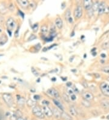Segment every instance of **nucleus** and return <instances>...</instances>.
Returning a JSON list of instances; mask_svg holds the SVG:
<instances>
[{
  "label": "nucleus",
  "mask_w": 109,
  "mask_h": 120,
  "mask_svg": "<svg viewBox=\"0 0 109 120\" xmlns=\"http://www.w3.org/2000/svg\"><path fill=\"white\" fill-rule=\"evenodd\" d=\"M63 99H64V101L65 102H67V103H70V98H68V97L67 95V94H64L63 95Z\"/></svg>",
  "instance_id": "nucleus-23"
},
{
  "label": "nucleus",
  "mask_w": 109,
  "mask_h": 120,
  "mask_svg": "<svg viewBox=\"0 0 109 120\" xmlns=\"http://www.w3.org/2000/svg\"><path fill=\"white\" fill-rule=\"evenodd\" d=\"M70 100H71L72 101H75V100H76V96L75 95V94H72V95H70Z\"/></svg>",
  "instance_id": "nucleus-29"
},
{
  "label": "nucleus",
  "mask_w": 109,
  "mask_h": 120,
  "mask_svg": "<svg viewBox=\"0 0 109 120\" xmlns=\"http://www.w3.org/2000/svg\"><path fill=\"white\" fill-rule=\"evenodd\" d=\"M101 56L102 58H105V56H106V55L104 54V53H102V54L101 55Z\"/></svg>",
  "instance_id": "nucleus-40"
},
{
  "label": "nucleus",
  "mask_w": 109,
  "mask_h": 120,
  "mask_svg": "<svg viewBox=\"0 0 109 120\" xmlns=\"http://www.w3.org/2000/svg\"><path fill=\"white\" fill-rule=\"evenodd\" d=\"M83 8L82 6H78L76 8H75L74 10V13H73V15H74V17L76 19H79L81 17L82 15H83Z\"/></svg>",
  "instance_id": "nucleus-5"
},
{
  "label": "nucleus",
  "mask_w": 109,
  "mask_h": 120,
  "mask_svg": "<svg viewBox=\"0 0 109 120\" xmlns=\"http://www.w3.org/2000/svg\"><path fill=\"white\" fill-rule=\"evenodd\" d=\"M32 113H34V115L36 116V117L39 119H44L45 118V115L44 114L43 112L41 110L40 107L38 106H34L32 108Z\"/></svg>",
  "instance_id": "nucleus-1"
},
{
  "label": "nucleus",
  "mask_w": 109,
  "mask_h": 120,
  "mask_svg": "<svg viewBox=\"0 0 109 120\" xmlns=\"http://www.w3.org/2000/svg\"><path fill=\"white\" fill-rule=\"evenodd\" d=\"M34 98L35 100H39V99H40V96H39V95H34Z\"/></svg>",
  "instance_id": "nucleus-36"
},
{
  "label": "nucleus",
  "mask_w": 109,
  "mask_h": 120,
  "mask_svg": "<svg viewBox=\"0 0 109 120\" xmlns=\"http://www.w3.org/2000/svg\"><path fill=\"white\" fill-rule=\"evenodd\" d=\"M53 103L55 104V105L58 107L59 109L61 110H64V105H63V104L61 103H60V101L57 100V99H53Z\"/></svg>",
  "instance_id": "nucleus-14"
},
{
  "label": "nucleus",
  "mask_w": 109,
  "mask_h": 120,
  "mask_svg": "<svg viewBox=\"0 0 109 120\" xmlns=\"http://www.w3.org/2000/svg\"><path fill=\"white\" fill-rule=\"evenodd\" d=\"M42 104H44V105H47H47H49V101H47V100H43L42 102Z\"/></svg>",
  "instance_id": "nucleus-35"
},
{
  "label": "nucleus",
  "mask_w": 109,
  "mask_h": 120,
  "mask_svg": "<svg viewBox=\"0 0 109 120\" xmlns=\"http://www.w3.org/2000/svg\"><path fill=\"white\" fill-rule=\"evenodd\" d=\"M17 120H24V119L23 118L19 117V118H18L17 119Z\"/></svg>",
  "instance_id": "nucleus-39"
},
{
  "label": "nucleus",
  "mask_w": 109,
  "mask_h": 120,
  "mask_svg": "<svg viewBox=\"0 0 109 120\" xmlns=\"http://www.w3.org/2000/svg\"><path fill=\"white\" fill-rule=\"evenodd\" d=\"M72 89H73V92H74V93H76V94H78L79 93L78 89L75 86H73Z\"/></svg>",
  "instance_id": "nucleus-34"
},
{
  "label": "nucleus",
  "mask_w": 109,
  "mask_h": 120,
  "mask_svg": "<svg viewBox=\"0 0 109 120\" xmlns=\"http://www.w3.org/2000/svg\"><path fill=\"white\" fill-rule=\"evenodd\" d=\"M36 38V37L35 35H31V36L29 37V41H32V40H35Z\"/></svg>",
  "instance_id": "nucleus-33"
},
{
  "label": "nucleus",
  "mask_w": 109,
  "mask_h": 120,
  "mask_svg": "<svg viewBox=\"0 0 109 120\" xmlns=\"http://www.w3.org/2000/svg\"><path fill=\"white\" fill-rule=\"evenodd\" d=\"M108 15H109V12H108V13H107Z\"/></svg>",
  "instance_id": "nucleus-42"
},
{
  "label": "nucleus",
  "mask_w": 109,
  "mask_h": 120,
  "mask_svg": "<svg viewBox=\"0 0 109 120\" xmlns=\"http://www.w3.org/2000/svg\"><path fill=\"white\" fill-rule=\"evenodd\" d=\"M102 71L104 72V73H106L109 74V66H105V67H104V68H102Z\"/></svg>",
  "instance_id": "nucleus-24"
},
{
  "label": "nucleus",
  "mask_w": 109,
  "mask_h": 120,
  "mask_svg": "<svg viewBox=\"0 0 109 120\" xmlns=\"http://www.w3.org/2000/svg\"><path fill=\"white\" fill-rule=\"evenodd\" d=\"M55 25L59 29H61L63 27V20L60 18H57L55 19Z\"/></svg>",
  "instance_id": "nucleus-13"
},
{
  "label": "nucleus",
  "mask_w": 109,
  "mask_h": 120,
  "mask_svg": "<svg viewBox=\"0 0 109 120\" xmlns=\"http://www.w3.org/2000/svg\"><path fill=\"white\" fill-rule=\"evenodd\" d=\"M69 112H70V114L72 116H76L77 115V111H76V109L75 107L73 106V105H71L69 108Z\"/></svg>",
  "instance_id": "nucleus-18"
},
{
  "label": "nucleus",
  "mask_w": 109,
  "mask_h": 120,
  "mask_svg": "<svg viewBox=\"0 0 109 120\" xmlns=\"http://www.w3.org/2000/svg\"><path fill=\"white\" fill-rule=\"evenodd\" d=\"M63 119V120H73L72 117L70 115L67 113L65 112H61V117Z\"/></svg>",
  "instance_id": "nucleus-16"
},
{
  "label": "nucleus",
  "mask_w": 109,
  "mask_h": 120,
  "mask_svg": "<svg viewBox=\"0 0 109 120\" xmlns=\"http://www.w3.org/2000/svg\"><path fill=\"white\" fill-rule=\"evenodd\" d=\"M65 19L70 22V23H72L73 22V18L71 16V11L69 9H67L66 10V12H65Z\"/></svg>",
  "instance_id": "nucleus-12"
},
{
  "label": "nucleus",
  "mask_w": 109,
  "mask_h": 120,
  "mask_svg": "<svg viewBox=\"0 0 109 120\" xmlns=\"http://www.w3.org/2000/svg\"><path fill=\"white\" fill-rule=\"evenodd\" d=\"M109 47V42H107V43H104V44L102 45V48L104 49H107Z\"/></svg>",
  "instance_id": "nucleus-32"
},
{
  "label": "nucleus",
  "mask_w": 109,
  "mask_h": 120,
  "mask_svg": "<svg viewBox=\"0 0 109 120\" xmlns=\"http://www.w3.org/2000/svg\"><path fill=\"white\" fill-rule=\"evenodd\" d=\"M7 40H8V38L6 34L2 35L0 37V45H3L6 44L7 42Z\"/></svg>",
  "instance_id": "nucleus-17"
},
{
  "label": "nucleus",
  "mask_w": 109,
  "mask_h": 120,
  "mask_svg": "<svg viewBox=\"0 0 109 120\" xmlns=\"http://www.w3.org/2000/svg\"><path fill=\"white\" fill-rule=\"evenodd\" d=\"M100 104L102 108L104 109V110L109 109V100H105V99L102 100L100 102Z\"/></svg>",
  "instance_id": "nucleus-11"
},
{
  "label": "nucleus",
  "mask_w": 109,
  "mask_h": 120,
  "mask_svg": "<svg viewBox=\"0 0 109 120\" xmlns=\"http://www.w3.org/2000/svg\"><path fill=\"white\" fill-rule=\"evenodd\" d=\"M6 25H7V29H8L7 30L12 31L13 29H15L16 24L15 21L12 18H9L6 22Z\"/></svg>",
  "instance_id": "nucleus-4"
},
{
  "label": "nucleus",
  "mask_w": 109,
  "mask_h": 120,
  "mask_svg": "<svg viewBox=\"0 0 109 120\" xmlns=\"http://www.w3.org/2000/svg\"><path fill=\"white\" fill-rule=\"evenodd\" d=\"M66 85H67V87H71V86H72V84H71V82H67V84H66Z\"/></svg>",
  "instance_id": "nucleus-37"
},
{
  "label": "nucleus",
  "mask_w": 109,
  "mask_h": 120,
  "mask_svg": "<svg viewBox=\"0 0 109 120\" xmlns=\"http://www.w3.org/2000/svg\"><path fill=\"white\" fill-rule=\"evenodd\" d=\"M18 3L23 8H26L29 5V1L27 0H19V1H18Z\"/></svg>",
  "instance_id": "nucleus-19"
},
{
  "label": "nucleus",
  "mask_w": 109,
  "mask_h": 120,
  "mask_svg": "<svg viewBox=\"0 0 109 120\" xmlns=\"http://www.w3.org/2000/svg\"><path fill=\"white\" fill-rule=\"evenodd\" d=\"M100 89L105 96L109 97V84L102 82L100 85Z\"/></svg>",
  "instance_id": "nucleus-3"
},
{
  "label": "nucleus",
  "mask_w": 109,
  "mask_h": 120,
  "mask_svg": "<svg viewBox=\"0 0 109 120\" xmlns=\"http://www.w3.org/2000/svg\"><path fill=\"white\" fill-rule=\"evenodd\" d=\"M41 32L42 34H46L48 31V27L46 25H43L41 27Z\"/></svg>",
  "instance_id": "nucleus-21"
},
{
  "label": "nucleus",
  "mask_w": 109,
  "mask_h": 120,
  "mask_svg": "<svg viewBox=\"0 0 109 120\" xmlns=\"http://www.w3.org/2000/svg\"><path fill=\"white\" fill-rule=\"evenodd\" d=\"M47 92L49 95L54 97V98H57L60 97V94L58 92V91L56 89H55V88H50V89L47 90Z\"/></svg>",
  "instance_id": "nucleus-6"
},
{
  "label": "nucleus",
  "mask_w": 109,
  "mask_h": 120,
  "mask_svg": "<svg viewBox=\"0 0 109 120\" xmlns=\"http://www.w3.org/2000/svg\"><path fill=\"white\" fill-rule=\"evenodd\" d=\"M25 100L23 98H18V104L19 105H23L24 104Z\"/></svg>",
  "instance_id": "nucleus-22"
},
{
  "label": "nucleus",
  "mask_w": 109,
  "mask_h": 120,
  "mask_svg": "<svg viewBox=\"0 0 109 120\" xmlns=\"http://www.w3.org/2000/svg\"><path fill=\"white\" fill-rule=\"evenodd\" d=\"M82 104H83L84 107H87V108H89V107H90V106H91V103H90L89 101H86V100H84L82 101Z\"/></svg>",
  "instance_id": "nucleus-20"
},
{
  "label": "nucleus",
  "mask_w": 109,
  "mask_h": 120,
  "mask_svg": "<svg viewBox=\"0 0 109 120\" xmlns=\"http://www.w3.org/2000/svg\"><path fill=\"white\" fill-rule=\"evenodd\" d=\"M5 116L4 113L2 110H0V120H5Z\"/></svg>",
  "instance_id": "nucleus-28"
},
{
  "label": "nucleus",
  "mask_w": 109,
  "mask_h": 120,
  "mask_svg": "<svg viewBox=\"0 0 109 120\" xmlns=\"http://www.w3.org/2000/svg\"><path fill=\"white\" fill-rule=\"evenodd\" d=\"M18 118V116L16 115V114L15 113H13V115H12L11 116H10V120H17V119Z\"/></svg>",
  "instance_id": "nucleus-27"
},
{
  "label": "nucleus",
  "mask_w": 109,
  "mask_h": 120,
  "mask_svg": "<svg viewBox=\"0 0 109 120\" xmlns=\"http://www.w3.org/2000/svg\"><path fill=\"white\" fill-rule=\"evenodd\" d=\"M53 115L56 118H60L61 117V112L58 110L57 108H53L52 109Z\"/></svg>",
  "instance_id": "nucleus-15"
},
{
  "label": "nucleus",
  "mask_w": 109,
  "mask_h": 120,
  "mask_svg": "<svg viewBox=\"0 0 109 120\" xmlns=\"http://www.w3.org/2000/svg\"><path fill=\"white\" fill-rule=\"evenodd\" d=\"M42 112H43L44 115L49 118H50L53 115L52 110L47 105H44L42 107Z\"/></svg>",
  "instance_id": "nucleus-7"
},
{
  "label": "nucleus",
  "mask_w": 109,
  "mask_h": 120,
  "mask_svg": "<svg viewBox=\"0 0 109 120\" xmlns=\"http://www.w3.org/2000/svg\"><path fill=\"white\" fill-rule=\"evenodd\" d=\"M66 90H67V92L70 95H72V94H74V92H73V90L72 87H67L66 89Z\"/></svg>",
  "instance_id": "nucleus-25"
},
{
  "label": "nucleus",
  "mask_w": 109,
  "mask_h": 120,
  "mask_svg": "<svg viewBox=\"0 0 109 120\" xmlns=\"http://www.w3.org/2000/svg\"><path fill=\"white\" fill-rule=\"evenodd\" d=\"M19 13H21V12L20 10H19ZM22 15H21V16H23V17H24V14H22Z\"/></svg>",
  "instance_id": "nucleus-41"
},
{
  "label": "nucleus",
  "mask_w": 109,
  "mask_h": 120,
  "mask_svg": "<svg viewBox=\"0 0 109 120\" xmlns=\"http://www.w3.org/2000/svg\"><path fill=\"white\" fill-rule=\"evenodd\" d=\"M106 7L107 6L104 2H101V3H99V7H98V14H99V15H102V14H103L104 13H105Z\"/></svg>",
  "instance_id": "nucleus-9"
},
{
  "label": "nucleus",
  "mask_w": 109,
  "mask_h": 120,
  "mask_svg": "<svg viewBox=\"0 0 109 120\" xmlns=\"http://www.w3.org/2000/svg\"><path fill=\"white\" fill-rule=\"evenodd\" d=\"M83 5H84V8L86 10H90V9H92L93 4L91 0H85L83 2Z\"/></svg>",
  "instance_id": "nucleus-10"
},
{
  "label": "nucleus",
  "mask_w": 109,
  "mask_h": 120,
  "mask_svg": "<svg viewBox=\"0 0 109 120\" xmlns=\"http://www.w3.org/2000/svg\"><path fill=\"white\" fill-rule=\"evenodd\" d=\"M3 27H2L1 26H0V34H1V33H2V32H3Z\"/></svg>",
  "instance_id": "nucleus-38"
},
{
  "label": "nucleus",
  "mask_w": 109,
  "mask_h": 120,
  "mask_svg": "<svg viewBox=\"0 0 109 120\" xmlns=\"http://www.w3.org/2000/svg\"><path fill=\"white\" fill-rule=\"evenodd\" d=\"M3 99L4 101H5V103H6L9 107H11L13 105V100L12 96L9 94H4L3 95Z\"/></svg>",
  "instance_id": "nucleus-2"
},
{
  "label": "nucleus",
  "mask_w": 109,
  "mask_h": 120,
  "mask_svg": "<svg viewBox=\"0 0 109 120\" xmlns=\"http://www.w3.org/2000/svg\"><path fill=\"white\" fill-rule=\"evenodd\" d=\"M32 73H34V75H35V76H38V75H39V73H38V72H37V71H36V70H35L34 68H32Z\"/></svg>",
  "instance_id": "nucleus-30"
},
{
  "label": "nucleus",
  "mask_w": 109,
  "mask_h": 120,
  "mask_svg": "<svg viewBox=\"0 0 109 120\" xmlns=\"http://www.w3.org/2000/svg\"><path fill=\"white\" fill-rule=\"evenodd\" d=\"M83 96V99L86 101H92L94 99V96H93V94L92 93L89 92H84L82 95Z\"/></svg>",
  "instance_id": "nucleus-8"
},
{
  "label": "nucleus",
  "mask_w": 109,
  "mask_h": 120,
  "mask_svg": "<svg viewBox=\"0 0 109 120\" xmlns=\"http://www.w3.org/2000/svg\"><path fill=\"white\" fill-rule=\"evenodd\" d=\"M99 3H96L95 4L93 5V7H92V10L93 11H95V10H98V7H99Z\"/></svg>",
  "instance_id": "nucleus-26"
},
{
  "label": "nucleus",
  "mask_w": 109,
  "mask_h": 120,
  "mask_svg": "<svg viewBox=\"0 0 109 120\" xmlns=\"http://www.w3.org/2000/svg\"><path fill=\"white\" fill-rule=\"evenodd\" d=\"M32 29H33L34 32H37V30L38 29V24H34L33 26V27H32Z\"/></svg>",
  "instance_id": "nucleus-31"
}]
</instances>
